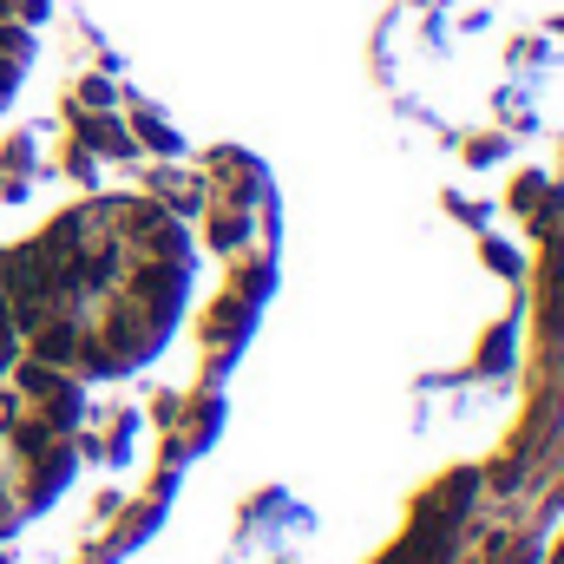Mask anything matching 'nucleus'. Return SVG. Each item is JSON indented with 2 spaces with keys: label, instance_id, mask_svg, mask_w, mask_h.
<instances>
[{
  "label": "nucleus",
  "instance_id": "f257e3e1",
  "mask_svg": "<svg viewBox=\"0 0 564 564\" xmlns=\"http://www.w3.org/2000/svg\"><path fill=\"white\" fill-rule=\"evenodd\" d=\"M53 33H59V0H0V119L46 73Z\"/></svg>",
  "mask_w": 564,
  "mask_h": 564
}]
</instances>
